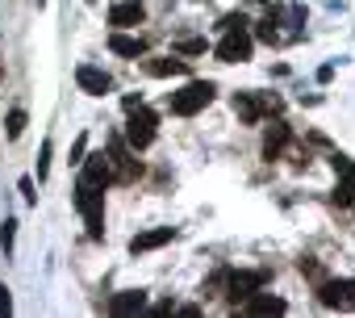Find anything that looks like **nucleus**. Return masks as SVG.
Returning <instances> with one entry per match:
<instances>
[{"instance_id": "nucleus-6", "label": "nucleus", "mask_w": 355, "mask_h": 318, "mask_svg": "<svg viewBox=\"0 0 355 318\" xmlns=\"http://www.w3.org/2000/svg\"><path fill=\"white\" fill-rule=\"evenodd\" d=\"M263 281H268V272H263V268H255V272H226V297L239 306V301H247L251 293H259V289H263Z\"/></svg>"}, {"instance_id": "nucleus-30", "label": "nucleus", "mask_w": 355, "mask_h": 318, "mask_svg": "<svg viewBox=\"0 0 355 318\" xmlns=\"http://www.w3.org/2000/svg\"><path fill=\"white\" fill-rule=\"evenodd\" d=\"M351 206H355V201H351Z\"/></svg>"}, {"instance_id": "nucleus-21", "label": "nucleus", "mask_w": 355, "mask_h": 318, "mask_svg": "<svg viewBox=\"0 0 355 318\" xmlns=\"http://www.w3.org/2000/svg\"><path fill=\"white\" fill-rule=\"evenodd\" d=\"M13 239H17V222L5 218L0 222V247H5V256H13Z\"/></svg>"}, {"instance_id": "nucleus-8", "label": "nucleus", "mask_w": 355, "mask_h": 318, "mask_svg": "<svg viewBox=\"0 0 355 318\" xmlns=\"http://www.w3.org/2000/svg\"><path fill=\"white\" fill-rule=\"evenodd\" d=\"M76 84H80V92H88V97H105V92L113 88V76H109L105 67L80 63V67H76Z\"/></svg>"}, {"instance_id": "nucleus-29", "label": "nucleus", "mask_w": 355, "mask_h": 318, "mask_svg": "<svg viewBox=\"0 0 355 318\" xmlns=\"http://www.w3.org/2000/svg\"><path fill=\"white\" fill-rule=\"evenodd\" d=\"M259 5H268V0H259Z\"/></svg>"}, {"instance_id": "nucleus-18", "label": "nucleus", "mask_w": 355, "mask_h": 318, "mask_svg": "<svg viewBox=\"0 0 355 318\" xmlns=\"http://www.w3.org/2000/svg\"><path fill=\"white\" fill-rule=\"evenodd\" d=\"M26 126H30L26 109H9V117H5V134H9V138H21V134H26Z\"/></svg>"}, {"instance_id": "nucleus-25", "label": "nucleus", "mask_w": 355, "mask_h": 318, "mask_svg": "<svg viewBox=\"0 0 355 318\" xmlns=\"http://www.w3.org/2000/svg\"><path fill=\"white\" fill-rule=\"evenodd\" d=\"M0 314H13V297H9V285L0 281Z\"/></svg>"}, {"instance_id": "nucleus-24", "label": "nucleus", "mask_w": 355, "mask_h": 318, "mask_svg": "<svg viewBox=\"0 0 355 318\" xmlns=\"http://www.w3.org/2000/svg\"><path fill=\"white\" fill-rule=\"evenodd\" d=\"M84 155H88V134H80L71 142V164H84Z\"/></svg>"}, {"instance_id": "nucleus-14", "label": "nucleus", "mask_w": 355, "mask_h": 318, "mask_svg": "<svg viewBox=\"0 0 355 318\" xmlns=\"http://www.w3.org/2000/svg\"><path fill=\"white\" fill-rule=\"evenodd\" d=\"M109 155H113V168H117V181H125V185H130V181H134V176L142 172V164H138V159H134V155H130V151H125L121 142H113V151H109Z\"/></svg>"}, {"instance_id": "nucleus-13", "label": "nucleus", "mask_w": 355, "mask_h": 318, "mask_svg": "<svg viewBox=\"0 0 355 318\" xmlns=\"http://www.w3.org/2000/svg\"><path fill=\"white\" fill-rule=\"evenodd\" d=\"M109 51L121 55V59H142V55H146V42H142V38H130V34H121V30H113V34H109Z\"/></svg>"}, {"instance_id": "nucleus-16", "label": "nucleus", "mask_w": 355, "mask_h": 318, "mask_svg": "<svg viewBox=\"0 0 355 318\" xmlns=\"http://www.w3.org/2000/svg\"><path fill=\"white\" fill-rule=\"evenodd\" d=\"M284 310H288L284 297H272V293H251V297H247V314L268 318V314H284Z\"/></svg>"}, {"instance_id": "nucleus-7", "label": "nucleus", "mask_w": 355, "mask_h": 318, "mask_svg": "<svg viewBox=\"0 0 355 318\" xmlns=\"http://www.w3.org/2000/svg\"><path fill=\"white\" fill-rule=\"evenodd\" d=\"M80 181H88V185H101V189H109V185L117 181V168H113V155H109V151L84 155V176H80Z\"/></svg>"}, {"instance_id": "nucleus-5", "label": "nucleus", "mask_w": 355, "mask_h": 318, "mask_svg": "<svg viewBox=\"0 0 355 318\" xmlns=\"http://www.w3.org/2000/svg\"><path fill=\"white\" fill-rule=\"evenodd\" d=\"M318 301L326 310H355V281H322L318 285Z\"/></svg>"}, {"instance_id": "nucleus-28", "label": "nucleus", "mask_w": 355, "mask_h": 318, "mask_svg": "<svg viewBox=\"0 0 355 318\" xmlns=\"http://www.w3.org/2000/svg\"><path fill=\"white\" fill-rule=\"evenodd\" d=\"M0 80H5V63H0Z\"/></svg>"}, {"instance_id": "nucleus-3", "label": "nucleus", "mask_w": 355, "mask_h": 318, "mask_svg": "<svg viewBox=\"0 0 355 318\" xmlns=\"http://www.w3.org/2000/svg\"><path fill=\"white\" fill-rule=\"evenodd\" d=\"M159 126V117L146 109V105H138V109H130V117H125V147L130 151H146L150 142H155V130Z\"/></svg>"}, {"instance_id": "nucleus-15", "label": "nucleus", "mask_w": 355, "mask_h": 318, "mask_svg": "<svg viewBox=\"0 0 355 318\" xmlns=\"http://www.w3.org/2000/svg\"><path fill=\"white\" fill-rule=\"evenodd\" d=\"M288 138H293L288 126H284V122H272L268 134H263V159H280V151L288 147Z\"/></svg>"}, {"instance_id": "nucleus-2", "label": "nucleus", "mask_w": 355, "mask_h": 318, "mask_svg": "<svg viewBox=\"0 0 355 318\" xmlns=\"http://www.w3.org/2000/svg\"><path fill=\"white\" fill-rule=\"evenodd\" d=\"M214 92H218V88H214L209 80H189L180 92H171V101H167V105H171V113H175V117H193V113H201V109L214 101Z\"/></svg>"}, {"instance_id": "nucleus-23", "label": "nucleus", "mask_w": 355, "mask_h": 318, "mask_svg": "<svg viewBox=\"0 0 355 318\" xmlns=\"http://www.w3.org/2000/svg\"><path fill=\"white\" fill-rule=\"evenodd\" d=\"M46 172H51V138H46L42 151H38V181H46Z\"/></svg>"}, {"instance_id": "nucleus-10", "label": "nucleus", "mask_w": 355, "mask_h": 318, "mask_svg": "<svg viewBox=\"0 0 355 318\" xmlns=\"http://www.w3.org/2000/svg\"><path fill=\"white\" fill-rule=\"evenodd\" d=\"M171 239H175V226H155V231L134 235V239H130V251H134V256H146V251H155V247H163V243H171Z\"/></svg>"}, {"instance_id": "nucleus-20", "label": "nucleus", "mask_w": 355, "mask_h": 318, "mask_svg": "<svg viewBox=\"0 0 355 318\" xmlns=\"http://www.w3.org/2000/svg\"><path fill=\"white\" fill-rule=\"evenodd\" d=\"M205 51H209L205 38H180L175 42V55H205Z\"/></svg>"}, {"instance_id": "nucleus-26", "label": "nucleus", "mask_w": 355, "mask_h": 318, "mask_svg": "<svg viewBox=\"0 0 355 318\" xmlns=\"http://www.w3.org/2000/svg\"><path fill=\"white\" fill-rule=\"evenodd\" d=\"M21 197H26V201H30V206H34V201H38V193H34V181H30V176H26V181H21Z\"/></svg>"}, {"instance_id": "nucleus-4", "label": "nucleus", "mask_w": 355, "mask_h": 318, "mask_svg": "<svg viewBox=\"0 0 355 318\" xmlns=\"http://www.w3.org/2000/svg\"><path fill=\"white\" fill-rule=\"evenodd\" d=\"M251 51H255V38L247 34V26L226 30V38L214 47V55H218L222 63H247V59H251Z\"/></svg>"}, {"instance_id": "nucleus-12", "label": "nucleus", "mask_w": 355, "mask_h": 318, "mask_svg": "<svg viewBox=\"0 0 355 318\" xmlns=\"http://www.w3.org/2000/svg\"><path fill=\"white\" fill-rule=\"evenodd\" d=\"M142 5L138 0H117V5L109 9V26H117V30H125V26H142Z\"/></svg>"}, {"instance_id": "nucleus-1", "label": "nucleus", "mask_w": 355, "mask_h": 318, "mask_svg": "<svg viewBox=\"0 0 355 318\" xmlns=\"http://www.w3.org/2000/svg\"><path fill=\"white\" fill-rule=\"evenodd\" d=\"M76 210H80L84 222H88V239H105V189L80 181V185H76Z\"/></svg>"}, {"instance_id": "nucleus-22", "label": "nucleus", "mask_w": 355, "mask_h": 318, "mask_svg": "<svg viewBox=\"0 0 355 318\" xmlns=\"http://www.w3.org/2000/svg\"><path fill=\"white\" fill-rule=\"evenodd\" d=\"M330 201H334V206H351V201H355V185H351V181H338L334 193H330Z\"/></svg>"}, {"instance_id": "nucleus-9", "label": "nucleus", "mask_w": 355, "mask_h": 318, "mask_svg": "<svg viewBox=\"0 0 355 318\" xmlns=\"http://www.w3.org/2000/svg\"><path fill=\"white\" fill-rule=\"evenodd\" d=\"M234 113L243 126H259L263 113H268V101H259L255 92H234Z\"/></svg>"}, {"instance_id": "nucleus-27", "label": "nucleus", "mask_w": 355, "mask_h": 318, "mask_svg": "<svg viewBox=\"0 0 355 318\" xmlns=\"http://www.w3.org/2000/svg\"><path fill=\"white\" fill-rule=\"evenodd\" d=\"M301 272H305V276H322V272H318V264H313V260H301Z\"/></svg>"}, {"instance_id": "nucleus-17", "label": "nucleus", "mask_w": 355, "mask_h": 318, "mask_svg": "<svg viewBox=\"0 0 355 318\" xmlns=\"http://www.w3.org/2000/svg\"><path fill=\"white\" fill-rule=\"evenodd\" d=\"M142 67H146V76H155V80H167V76H184V72H189V67H184V59H146Z\"/></svg>"}, {"instance_id": "nucleus-19", "label": "nucleus", "mask_w": 355, "mask_h": 318, "mask_svg": "<svg viewBox=\"0 0 355 318\" xmlns=\"http://www.w3.org/2000/svg\"><path fill=\"white\" fill-rule=\"evenodd\" d=\"M330 164H334V176L338 181H351L355 185V159L351 155H330Z\"/></svg>"}, {"instance_id": "nucleus-11", "label": "nucleus", "mask_w": 355, "mask_h": 318, "mask_svg": "<svg viewBox=\"0 0 355 318\" xmlns=\"http://www.w3.org/2000/svg\"><path fill=\"white\" fill-rule=\"evenodd\" d=\"M138 310H146V293L142 289H121V293L109 297V314H117V318L138 314Z\"/></svg>"}]
</instances>
